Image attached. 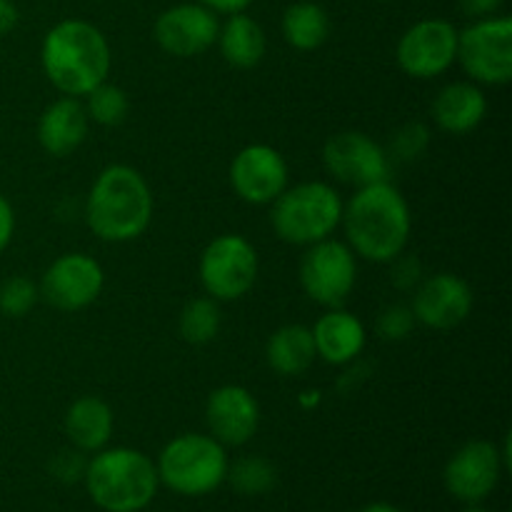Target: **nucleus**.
Segmentation results:
<instances>
[{"instance_id": "f257e3e1", "label": "nucleus", "mask_w": 512, "mask_h": 512, "mask_svg": "<svg viewBox=\"0 0 512 512\" xmlns=\"http://www.w3.org/2000/svg\"><path fill=\"white\" fill-rule=\"evenodd\" d=\"M348 248L370 263H393L408 248L413 215L408 200L390 180L358 188L340 218Z\"/></svg>"}, {"instance_id": "f03ea898", "label": "nucleus", "mask_w": 512, "mask_h": 512, "mask_svg": "<svg viewBox=\"0 0 512 512\" xmlns=\"http://www.w3.org/2000/svg\"><path fill=\"white\" fill-rule=\"evenodd\" d=\"M40 63L53 88L70 98H85L95 85L108 80L113 55L98 25L68 18L45 33Z\"/></svg>"}, {"instance_id": "7ed1b4c3", "label": "nucleus", "mask_w": 512, "mask_h": 512, "mask_svg": "<svg viewBox=\"0 0 512 512\" xmlns=\"http://www.w3.org/2000/svg\"><path fill=\"white\" fill-rule=\"evenodd\" d=\"M153 190L130 165L100 170L85 200V220L105 243H128L140 238L153 223Z\"/></svg>"}, {"instance_id": "20e7f679", "label": "nucleus", "mask_w": 512, "mask_h": 512, "mask_svg": "<svg viewBox=\"0 0 512 512\" xmlns=\"http://www.w3.org/2000/svg\"><path fill=\"white\" fill-rule=\"evenodd\" d=\"M85 488L105 512H140L158 493V468L145 453L133 448L98 450L85 465Z\"/></svg>"}, {"instance_id": "39448f33", "label": "nucleus", "mask_w": 512, "mask_h": 512, "mask_svg": "<svg viewBox=\"0 0 512 512\" xmlns=\"http://www.w3.org/2000/svg\"><path fill=\"white\" fill-rule=\"evenodd\" d=\"M270 208V225L283 243L313 245L330 238L343 218L338 190L320 180L285 188Z\"/></svg>"}, {"instance_id": "423d86ee", "label": "nucleus", "mask_w": 512, "mask_h": 512, "mask_svg": "<svg viewBox=\"0 0 512 512\" xmlns=\"http://www.w3.org/2000/svg\"><path fill=\"white\" fill-rule=\"evenodd\" d=\"M158 480L180 495H208L228 478V455L213 435L185 433L170 440L158 458Z\"/></svg>"}, {"instance_id": "0eeeda50", "label": "nucleus", "mask_w": 512, "mask_h": 512, "mask_svg": "<svg viewBox=\"0 0 512 512\" xmlns=\"http://www.w3.org/2000/svg\"><path fill=\"white\" fill-rule=\"evenodd\" d=\"M258 250L248 238L225 233L210 240L200 255V283L213 300H240L258 280Z\"/></svg>"}, {"instance_id": "6e6552de", "label": "nucleus", "mask_w": 512, "mask_h": 512, "mask_svg": "<svg viewBox=\"0 0 512 512\" xmlns=\"http://www.w3.org/2000/svg\"><path fill=\"white\" fill-rule=\"evenodd\" d=\"M458 60L473 83L508 85L512 80V18H478L458 33Z\"/></svg>"}, {"instance_id": "1a4fd4ad", "label": "nucleus", "mask_w": 512, "mask_h": 512, "mask_svg": "<svg viewBox=\"0 0 512 512\" xmlns=\"http://www.w3.org/2000/svg\"><path fill=\"white\" fill-rule=\"evenodd\" d=\"M358 263L348 243L325 238L308 245L300 260V285L313 303L323 308H340L353 293Z\"/></svg>"}, {"instance_id": "9d476101", "label": "nucleus", "mask_w": 512, "mask_h": 512, "mask_svg": "<svg viewBox=\"0 0 512 512\" xmlns=\"http://www.w3.org/2000/svg\"><path fill=\"white\" fill-rule=\"evenodd\" d=\"M395 58L400 70L410 78H438L458 60V28L443 18L420 20L398 40Z\"/></svg>"}, {"instance_id": "9b49d317", "label": "nucleus", "mask_w": 512, "mask_h": 512, "mask_svg": "<svg viewBox=\"0 0 512 512\" xmlns=\"http://www.w3.org/2000/svg\"><path fill=\"white\" fill-rule=\"evenodd\" d=\"M390 155L380 143L360 130H343L328 138L323 165L335 180L355 188L390 180Z\"/></svg>"}, {"instance_id": "f8f14e48", "label": "nucleus", "mask_w": 512, "mask_h": 512, "mask_svg": "<svg viewBox=\"0 0 512 512\" xmlns=\"http://www.w3.org/2000/svg\"><path fill=\"white\" fill-rule=\"evenodd\" d=\"M105 273L95 258L85 253H65L48 265L40 280V295L53 308L75 313L100 298Z\"/></svg>"}, {"instance_id": "ddd939ff", "label": "nucleus", "mask_w": 512, "mask_h": 512, "mask_svg": "<svg viewBox=\"0 0 512 512\" xmlns=\"http://www.w3.org/2000/svg\"><path fill=\"white\" fill-rule=\"evenodd\" d=\"M218 13L200 3H180L163 10L153 25V38L168 55L195 58L218 43Z\"/></svg>"}, {"instance_id": "4468645a", "label": "nucleus", "mask_w": 512, "mask_h": 512, "mask_svg": "<svg viewBox=\"0 0 512 512\" xmlns=\"http://www.w3.org/2000/svg\"><path fill=\"white\" fill-rule=\"evenodd\" d=\"M230 185L248 205H270L288 188V163L273 145H245L230 163Z\"/></svg>"}, {"instance_id": "2eb2a0df", "label": "nucleus", "mask_w": 512, "mask_h": 512, "mask_svg": "<svg viewBox=\"0 0 512 512\" xmlns=\"http://www.w3.org/2000/svg\"><path fill=\"white\" fill-rule=\"evenodd\" d=\"M503 468L498 445L490 440H470L445 465V488L463 503H480L498 488Z\"/></svg>"}, {"instance_id": "dca6fc26", "label": "nucleus", "mask_w": 512, "mask_h": 512, "mask_svg": "<svg viewBox=\"0 0 512 512\" xmlns=\"http://www.w3.org/2000/svg\"><path fill=\"white\" fill-rule=\"evenodd\" d=\"M473 288L453 273H438L418 283L413 295L415 323L433 330H450L463 323L473 310Z\"/></svg>"}, {"instance_id": "f3484780", "label": "nucleus", "mask_w": 512, "mask_h": 512, "mask_svg": "<svg viewBox=\"0 0 512 512\" xmlns=\"http://www.w3.org/2000/svg\"><path fill=\"white\" fill-rule=\"evenodd\" d=\"M205 420L220 445H245L260 425V405L243 385H223L208 395Z\"/></svg>"}, {"instance_id": "a211bd4d", "label": "nucleus", "mask_w": 512, "mask_h": 512, "mask_svg": "<svg viewBox=\"0 0 512 512\" xmlns=\"http://www.w3.org/2000/svg\"><path fill=\"white\" fill-rule=\"evenodd\" d=\"M88 128L90 118L85 113V105L80 103V98L65 95V98L53 100L40 115L38 143L53 158H65L83 145V140L88 138Z\"/></svg>"}, {"instance_id": "6ab92c4d", "label": "nucleus", "mask_w": 512, "mask_h": 512, "mask_svg": "<svg viewBox=\"0 0 512 512\" xmlns=\"http://www.w3.org/2000/svg\"><path fill=\"white\" fill-rule=\"evenodd\" d=\"M365 325L358 315L343 308H330L320 315L313 328V343L318 358L328 365H348L363 353L365 348Z\"/></svg>"}, {"instance_id": "aec40b11", "label": "nucleus", "mask_w": 512, "mask_h": 512, "mask_svg": "<svg viewBox=\"0 0 512 512\" xmlns=\"http://www.w3.org/2000/svg\"><path fill=\"white\" fill-rule=\"evenodd\" d=\"M435 125L450 135L473 133L488 113V98L475 83H450L433 100Z\"/></svg>"}, {"instance_id": "412c9836", "label": "nucleus", "mask_w": 512, "mask_h": 512, "mask_svg": "<svg viewBox=\"0 0 512 512\" xmlns=\"http://www.w3.org/2000/svg\"><path fill=\"white\" fill-rule=\"evenodd\" d=\"M113 408L98 395H83L65 413V435L80 453H98L113 435Z\"/></svg>"}, {"instance_id": "4be33fe9", "label": "nucleus", "mask_w": 512, "mask_h": 512, "mask_svg": "<svg viewBox=\"0 0 512 512\" xmlns=\"http://www.w3.org/2000/svg\"><path fill=\"white\" fill-rule=\"evenodd\" d=\"M265 360L283 378L303 375L318 360L313 343V330L298 323L278 328L268 338V345H265Z\"/></svg>"}, {"instance_id": "5701e85b", "label": "nucleus", "mask_w": 512, "mask_h": 512, "mask_svg": "<svg viewBox=\"0 0 512 512\" xmlns=\"http://www.w3.org/2000/svg\"><path fill=\"white\" fill-rule=\"evenodd\" d=\"M218 45L225 63L238 70H250L263 60L268 40L258 20L245 13H233L225 23H220Z\"/></svg>"}, {"instance_id": "b1692460", "label": "nucleus", "mask_w": 512, "mask_h": 512, "mask_svg": "<svg viewBox=\"0 0 512 512\" xmlns=\"http://www.w3.org/2000/svg\"><path fill=\"white\" fill-rule=\"evenodd\" d=\"M283 38L295 50H318L330 35V18L323 5L313 0H298L283 13Z\"/></svg>"}, {"instance_id": "393cba45", "label": "nucleus", "mask_w": 512, "mask_h": 512, "mask_svg": "<svg viewBox=\"0 0 512 512\" xmlns=\"http://www.w3.org/2000/svg\"><path fill=\"white\" fill-rule=\"evenodd\" d=\"M220 323H223V315H220L218 300L208 295V298H193L185 305L178 328L185 343L208 345L218 338Z\"/></svg>"}, {"instance_id": "a878e982", "label": "nucleus", "mask_w": 512, "mask_h": 512, "mask_svg": "<svg viewBox=\"0 0 512 512\" xmlns=\"http://www.w3.org/2000/svg\"><path fill=\"white\" fill-rule=\"evenodd\" d=\"M85 113L93 123L103 125V128H115L123 123L130 113V98L120 85L103 80L95 85L88 95H85Z\"/></svg>"}, {"instance_id": "bb28decb", "label": "nucleus", "mask_w": 512, "mask_h": 512, "mask_svg": "<svg viewBox=\"0 0 512 512\" xmlns=\"http://www.w3.org/2000/svg\"><path fill=\"white\" fill-rule=\"evenodd\" d=\"M228 478L238 493L260 495L268 493L275 485V468L265 458L250 455V458H240L233 468L228 465Z\"/></svg>"}, {"instance_id": "cd10ccee", "label": "nucleus", "mask_w": 512, "mask_h": 512, "mask_svg": "<svg viewBox=\"0 0 512 512\" xmlns=\"http://www.w3.org/2000/svg\"><path fill=\"white\" fill-rule=\"evenodd\" d=\"M40 290L38 285L23 275H13L0 285V313L5 318H23L38 303Z\"/></svg>"}, {"instance_id": "c85d7f7f", "label": "nucleus", "mask_w": 512, "mask_h": 512, "mask_svg": "<svg viewBox=\"0 0 512 512\" xmlns=\"http://www.w3.org/2000/svg\"><path fill=\"white\" fill-rule=\"evenodd\" d=\"M430 145V130L423 123H405L390 138V158L398 160H418L420 155L428 150Z\"/></svg>"}, {"instance_id": "c756f323", "label": "nucleus", "mask_w": 512, "mask_h": 512, "mask_svg": "<svg viewBox=\"0 0 512 512\" xmlns=\"http://www.w3.org/2000/svg\"><path fill=\"white\" fill-rule=\"evenodd\" d=\"M413 310L405 305H388L378 318V335L383 340H405L413 333Z\"/></svg>"}, {"instance_id": "7c9ffc66", "label": "nucleus", "mask_w": 512, "mask_h": 512, "mask_svg": "<svg viewBox=\"0 0 512 512\" xmlns=\"http://www.w3.org/2000/svg\"><path fill=\"white\" fill-rule=\"evenodd\" d=\"M85 460L80 458V453H60L58 458L53 460V475L60 478L63 483H73V480H80L85 475Z\"/></svg>"}, {"instance_id": "2f4dec72", "label": "nucleus", "mask_w": 512, "mask_h": 512, "mask_svg": "<svg viewBox=\"0 0 512 512\" xmlns=\"http://www.w3.org/2000/svg\"><path fill=\"white\" fill-rule=\"evenodd\" d=\"M393 283L400 290H410L420 283V263L415 258H395L393 260Z\"/></svg>"}, {"instance_id": "473e14b6", "label": "nucleus", "mask_w": 512, "mask_h": 512, "mask_svg": "<svg viewBox=\"0 0 512 512\" xmlns=\"http://www.w3.org/2000/svg\"><path fill=\"white\" fill-rule=\"evenodd\" d=\"M15 233V210L10 200L0 193V253L10 245Z\"/></svg>"}, {"instance_id": "72a5a7b5", "label": "nucleus", "mask_w": 512, "mask_h": 512, "mask_svg": "<svg viewBox=\"0 0 512 512\" xmlns=\"http://www.w3.org/2000/svg\"><path fill=\"white\" fill-rule=\"evenodd\" d=\"M505 0H460V8L473 18H490L503 8Z\"/></svg>"}, {"instance_id": "f704fd0d", "label": "nucleus", "mask_w": 512, "mask_h": 512, "mask_svg": "<svg viewBox=\"0 0 512 512\" xmlns=\"http://www.w3.org/2000/svg\"><path fill=\"white\" fill-rule=\"evenodd\" d=\"M200 5L210 8L213 13H225V15H233V13H245L253 0H198Z\"/></svg>"}, {"instance_id": "c9c22d12", "label": "nucleus", "mask_w": 512, "mask_h": 512, "mask_svg": "<svg viewBox=\"0 0 512 512\" xmlns=\"http://www.w3.org/2000/svg\"><path fill=\"white\" fill-rule=\"evenodd\" d=\"M18 20H20L18 5H15L13 0H0V38L8 35L10 30H15Z\"/></svg>"}, {"instance_id": "e433bc0d", "label": "nucleus", "mask_w": 512, "mask_h": 512, "mask_svg": "<svg viewBox=\"0 0 512 512\" xmlns=\"http://www.w3.org/2000/svg\"><path fill=\"white\" fill-rule=\"evenodd\" d=\"M360 512H400V510L393 508V505H388V503H373V505H368V508H363Z\"/></svg>"}, {"instance_id": "4c0bfd02", "label": "nucleus", "mask_w": 512, "mask_h": 512, "mask_svg": "<svg viewBox=\"0 0 512 512\" xmlns=\"http://www.w3.org/2000/svg\"><path fill=\"white\" fill-rule=\"evenodd\" d=\"M465 512H488V510H485V508H478V505H470V508L468 510H465Z\"/></svg>"}]
</instances>
